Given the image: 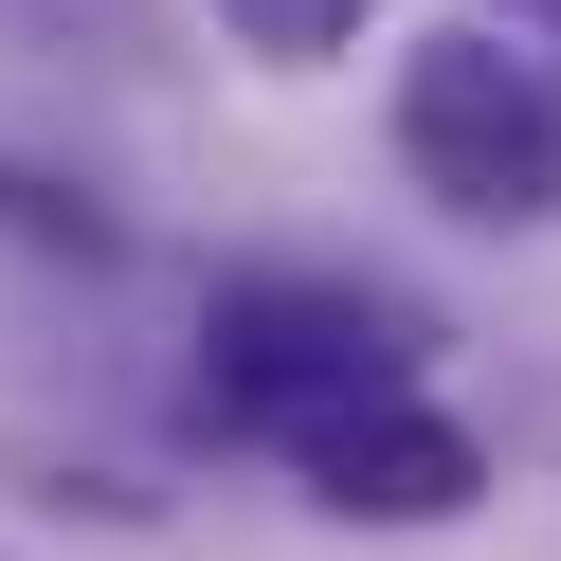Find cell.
I'll use <instances>...</instances> for the list:
<instances>
[{
	"label": "cell",
	"mask_w": 561,
	"mask_h": 561,
	"mask_svg": "<svg viewBox=\"0 0 561 561\" xmlns=\"http://www.w3.org/2000/svg\"><path fill=\"white\" fill-rule=\"evenodd\" d=\"M218 19H236V55H272V73H308V55L363 37V0H218Z\"/></svg>",
	"instance_id": "obj_4"
},
{
	"label": "cell",
	"mask_w": 561,
	"mask_h": 561,
	"mask_svg": "<svg viewBox=\"0 0 561 561\" xmlns=\"http://www.w3.org/2000/svg\"><path fill=\"white\" fill-rule=\"evenodd\" d=\"M399 163H416L435 218H489V236L561 218V91H543V55H507V37H416V55H399Z\"/></svg>",
	"instance_id": "obj_1"
},
{
	"label": "cell",
	"mask_w": 561,
	"mask_h": 561,
	"mask_svg": "<svg viewBox=\"0 0 561 561\" xmlns=\"http://www.w3.org/2000/svg\"><path fill=\"white\" fill-rule=\"evenodd\" d=\"M308 489H327L344 525H453L489 489V453L453 435L435 399H363V416H327V435H308Z\"/></svg>",
	"instance_id": "obj_3"
},
{
	"label": "cell",
	"mask_w": 561,
	"mask_h": 561,
	"mask_svg": "<svg viewBox=\"0 0 561 561\" xmlns=\"http://www.w3.org/2000/svg\"><path fill=\"white\" fill-rule=\"evenodd\" d=\"M363 399H416V327L380 290H308V272H254V290H218V416L236 435H327V416Z\"/></svg>",
	"instance_id": "obj_2"
}]
</instances>
